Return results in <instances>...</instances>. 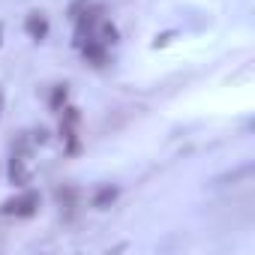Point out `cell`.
I'll return each instance as SVG.
<instances>
[{"label":"cell","mask_w":255,"mask_h":255,"mask_svg":"<svg viewBox=\"0 0 255 255\" xmlns=\"http://www.w3.org/2000/svg\"><path fill=\"white\" fill-rule=\"evenodd\" d=\"M39 207H42V195H39V189H30V186H24L21 192L9 195L6 201H0V216L30 219V216H36V213H39Z\"/></svg>","instance_id":"1"},{"label":"cell","mask_w":255,"mask_h":255,"mask_svg":"<svg viewBox=\"0 0 255 255\" xmlns=\"http://www.w3.org/2000/svg\"><path fill=\"white\" fill-rule=\"evenodd\" d=\"M102 18H105V9H102L99 3H87V6H84V12L72 21V24H75V39H72L75 48H81L84 42L93 39V30H96V24H99Z\"/></svg>","instance_id":"2"},{"label":"cell","mask_w":255,"mask_h":255,"mask_svg":"<svg viewBox=\"0 0 255 255\" xmlns=\"http://www.w3.org/2000/svg\"><path fill=\"white\" fill-rule=\"evenodd\" d=\"M6 177H9V183H12V186H18V189L30 186V180H33V171H30V165H27V156H15V153H9Z\"/></svg>","instance_id":"3"},{"label":"cell","mask_w":255,"mask_h":255,"mask_svg":"<svg viewBox=\"0 0 255 255\" xmlns=\"http://www.w3.org/2000/svg\"><path fill=\"white\" fill-rule=\"evenodd\" d=\"M78 51H81L84 63H87V66H93V69H105V66L111 63V54H108V48H105L102 42H96V39L84 42V45H81Z\"/></svg>","instance_id":"4"},{"label":"cell","mask_w":255,"mask_h":255,"mask_svg":"<svg viewBox=\"0 0 255 255\" xmlns=\"http://www.w3.org/2000/svg\"><path fill=\"white\" fill-rule=\"evenodd\" d=\"M48 30H51V24H48V15H45L42 9L27 12V18H24V33H27L33 42H42V39L48 36Z\"/></svg>","instance_id":"5"},{"label":"cell","mask_w":255,"mask_h":255,"mask_svg":"<svg viewBox=\"0 0 255 255\" xmlns=\"http://www.w3.org/2000/svg\"><path fill=\"white\" fill-rule=\"evenodd\" d=\"M42 96H45V105H48L51 111H60V108L69 102V84H66V81L48 84V87L42 90Z\"/></svg>","instance_id":"6"},{"label":"cell","mask_w":255,"mask_h":255,"mask_svg":"<svg viewBox=\"0 0 255 255\" xmlns=\"http://www.w3.org/2000/svg\"><path fill=\"white\" fill-rule=\"evenodd\" d=\"M117 198H120V186H114V183H102V186L93 192L90 204H93L96 210H108V207H111Z\"/></svg>","instance_id":"7"},{"label":"cell","mask_w":255,"mask_h":255,"mask_svg":"<svg viewBox=\"0 0 255 255\" xmlns=\"http://www.w3.org/2000/svg\"><path fill=\"white\" fill-rule=\"evenodd\" d=\"M93 39H96V42H102L105 48H111V45H117V42H120V30H117V24H114V21L102 18V21L96 24V30H93Z\"/></svg>","instance_id":"8"},{"label":"cell","mask_w":255,"mask_h":255,"mask_svg":"<svg viewBox=\"0 0 255 255\" xmlns=\"http://www.w3.org/2000/svg\"><path fill=\"white\" fill-rule=\"evenodd\" d=\"M54 201H57L66 213H72V210L78 207V186H72V183L57 186V189H54Z\"/></svg>","instance_id":"9"},{"label":"cell","mask_w":255,"mask_h":255,"mask_svg":"<svg viewBox=\"0 0 255 255\" xmlns=\"http://www.w3.org/2000/svg\"><path fill=\"white\" fill-rule=\"evenodd\" d=\"M30 150H33V141H30L27 132H18V135L9 141V153H15V156H27V159H30Z\"/></svg>","instance_id":"10"},{"label":"cell","mask_w":255,"mask_h":255,"mask_svg":"<svg viewBox=\"0 0 255 255\" xmlns=\"http://www.w3.org/2000/svg\"><path fill=\"white\" fill-rule=\"evenodd\" d=\"M27 135H30L33 147H36V144L42 147V144H48V141H51V129H48L45 123H39V126H33V129H27Z\"/></svg>","instance_id":"11"},{"label":"cell","mask_w":255,"mask_h":255,"mask_svg":"<svg viewBox=\"0 0 255 255\" xmlns=\"http://www.w3.org/2000/svg\"><path fill=\"white\" fill-rule=\"evenodd\" d=\"M87 3H90V0H72L69 9H66V18H69V21H75V18L84 12V6H87Z\"/></svg>","instance_id":"12"},{"label":"cell","mask_w":255,"mask_h":255,"mask_svg":"<svg viewBox=\"0 0 255 255\" xmlns=\"http://www.w3.org/2000/svg\"><path fill=\"white\" fill-rule=\"evenodd\" d=\"M174 36H177V30H165V33H156V39L150 42V48H165V45H168Z\"/></svg>","instance_id":"13"},{"label":"cell","mask_w":255,"mask_h":255,"mask_svg":"<svg viewBox=\"0 0 255 255\" xmlns=\"http://www.w3.org/2000/svg\"><path fill=\"white\" fill-rule=\"evenodd\" d=\"M0 117H3V87H0Z\"/></svg>","instance_id":"14"},{"label":"cell","mask_w":255,"mask_h":255,"mask_svg":"<svg viewBox=\"0 0 255 255\" xmlns=\"http://www.w3.org/2000/svg\"><path fill=\"white\" fill-rule=\"evenodd\" d=\"M0 36H3V24H0Z\"/></svg>","instance_id":"15"}]
</instances>
